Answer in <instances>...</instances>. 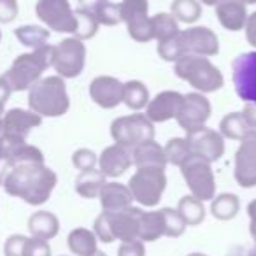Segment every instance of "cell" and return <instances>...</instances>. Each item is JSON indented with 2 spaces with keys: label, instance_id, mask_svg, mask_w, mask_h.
<instances>
[{
  "label": "cell",
  "instance_id": "1",
  "mask_svg": "<svg viewBox=\"0 0 256 256\" xmlns=\"http://www.w3.org/2000/svg\"><path fill=\"white\" fill-rule=\"evenodd\" d=\"M56 184L58 176L53 168L44 164H20L11 168L2 186L8 195L37 207L50 200Z\"/></svg>",
  "mask_w": 256,
  "mask_h": 256
},
{
  "label": "cell",
  "instance_id": "2",
  "mask_svg": "<svg viewBox=\"0 0 256 256\" xmlns=\"http://www.w3.org/2000/svg\"><path fill=\"white\" fill-rule=\"evenodd\" d=\"M158 54L165 62H176L184 54L198 56H216L220 53V39L207 26H192L188 30H179L178 36L164 44H158Z\"/></svg>",
  "mask_w": 256,
  "mask_h": 256
},
{
  "label": "cell",
  "instance_id": "3",
  "mask_svg": "<svg viewBox=\"0 0 256 256\" xmlns=\"http://www.w3.org/2000/svg\"><path fill=\"white\" fill-rule=\"evenodd\" d=\"M28 107L42 118H60L70 109L65 79L60 76L42 78L28 90Z\"/></svg>",
  "mask_w": 256,
  "mask_h": 256
},
{
  "label": "cell",
  "instance_id": "4",
  "mask_svg": "<svg viewBox=\"0 0 256 256\" xmlns=\"http://www.w3.org/2000/svg\"><path fill=\"white\" fill-rule=\"evenodd\" d=\"M174 74L198 93H216L224 86L221 70L207 56L184 54L174 64Z\"/></svg>",
  "mask_w": 256,
  "mask_h": 256
},
{
  "label": "cell",
  "instance_id": "5",
  "mask_svg": "<svg viewBox=\"0 0 256 256\" xmlns=\"http://www.w3.org/2000/svg\"><path fill=\"white\" fill-rule=\"evenodd\" d=\"M142 209L140 207H128L120 212H102L96 216L93 223V234L100 242L110 244L114 240L130 242L139 240V218Z\"/></svg>",
  "mask_w": 256,
  "mask_h": 256
},
{
  "label": "cell",
  "instance_id": "6",
  "mask_svg": "<svg viewBox=\"0 0 256 256\" xmlns=\"http://www.w3.org/2000/svg\"><path fill=\"white\" fill-rule=\"evenodd\" d=\"M51 67V46L46 44L42 48L32 50L30 53H23L12 62L9 70L4 74V79L9 82L12 92H26L36 84L42 74Z\"/></svg>",
  "mask_w": 256,
  "mask_h": 256
},
{
  "label": "cell",
  "instance_id": "7",
  "mask_svg": "<svg viewBox=\"0 0 256 256\" xmlns=\"http://www.w3.org/2000/svg\"><path fill=\"white\" fill-rule=\"evenodd\" d=\"M128 190L132 192L134 202L142 207H156L167 188L165 168L140 167L128 181Z\"/></svg>",
  "mask_w": 256,
  "mask_h": 256
},
{
  "label": "cell",
  "instance_id": "8",
  "mask_svg": "<svg viewBox=\"0 0 256 256\" xmlns=\"http://www.w3.org/2000/svg\"><path fill=\"white\" fill-rule=\"evenodd\" d=\"M110 137L120 146L134 150L139 144L154 139V123L140 112L120 116L110 124Z\"/></svg>",
  "mask_w": 256,
  "mask_h": 256
},
{
  "label": "cell",
  "instance_id": "9",
  "mask_svg": "<svg viewBox=\"0 0 256 256\" xmlns=\"http://www.w3.org/2000/svg\"><path fill=\"white\" fill-rule=\"evenodd\" d=\"M86 65V46L76 37H67L56 46H51V67L56 76L74 79L82 74Z\"/></svg>",
  "mask_w": 256,
  "mask_h": 256
},
{
  "label": "cell",
  "instance_id": "10",
  "mask_svg": "<svg viewBox=\"0 0 256 256\" xmlns=\"http://www.w3.org/2000/svg\"><path fill=\"white\" fill-rule=\"evenodd\" d=\"M179 168H181L186 186L195 198L207 202V200H212L216 196V179H214V172L209 162L192 156Z\"/></svg>",
  "mask_w": 256,
  "mask_h": 256
},
{
  "label": "cell",
  "instance_id": "11",
  "mask_svg": "<svg viewBox=\"0 0 256 256\" xmlns=\"http://www.w3.org/2000/svg\"><path fill=\"white\" fill-rule=\"evenodd\" d=\"M120 18L126 25L128 36L136 42L153 40V26L148 0H123L120 2Z\"/></svg>",
  "mask_w": 256,
  "mask_h": 256
},
{
  "label": "cell",
  "instance_id": "12",
  "mask_svg": "<svg viewBox=\"0 0 256 256\" xmlns=\"http://www.w3.org/2000/svg\"><path fill=\"white\" fill-rule=\"evenodd\" d=\"M36 14L50 30L74 36L78 22L68 0H37Z\"/></svg>",
  "mask_w": 256,
  "mask_h": 256
},
{
  "label": "cell",
  "instance_id": "13",
  "mask_svg": "<svg viewBox=\"0 0 256 256\" xmlns=\"http://www.w3.org/2000/svg\"><path fill=\"white\" fill-rule=\"evenodd\" d=\"M232 81L242 102L256 104V51L242 53L232 62Z\"/></svg>",
  "mask_w": 256,
  "mask_h": 256
},
{
  "label": "cell",
  "instance_id": "14",
  "mask_svg": "<svg viewBox=\"0 0 256 256\" xmlns=\"http://www.w3.org/2000/svg\"><path fill=\"white\" fill-rule=\"evenodd\" d=\"M235 153L234 178L240 188H254L256 186V130H249L244 139L238 140Z\"/></svg>",
  "mask_w": 256,
  "mask_h": 256
},
{
  "label": "cell",
  "instance_id": "15",
  "mask_svg": "<svg viewBox=\"0 0 256 256\" xmlns=\"http://www.w3.org/2000/svg\"><path fill=\"white\" fill-rule=\"evenodd\" d=\"M210 112H212V107H210L209 98H207L204 93L193 92V93L184 95L181 110H179L176 121H178L179 126L188 134V132H193V130H198V128L206 126V123L210 118Z\"/></svg>",
  "mask_w": 256,
  "mask_h": 256
},
{
  "label": "cell",
  "instance_id": "16",
  "mask_svg": "<svg viewBox=\"0 0 256 256\" xmlns=\"http://www.w3.org/2000/svg\"><path fill=\"white\" fill-rule=\"evenodd\" d=\"M190 144L192 154L196 158L214 164L224 154V139L220 132L212 130V128L202 126L198 130L188 132L184 137Z\"/></svg>",
  "mask_w": 256,
  "mask_h": 256
},
{
  "label": "cell",
  "instance_id": "17",
  "mask_svg": "<svg viewBox=\"0 0 256 256\" xmlns=\"http://www.w3.org/2000/svg\"><path fill=\"white\" fill-rule=\"evenodd\" d=\"M0 158H6L14 165L20 164H44V153L37 146L26 142V139L0 134Z\"/></svg>",
  "mask_w": 256,
  "mask_h": 256
},
{
  "label": "cell",
  "instance_id": "18",
  "mask_svg": "<svg viewBox=\"0 0 256 256\" xmlns=\"http://www.w3.org/2000/svg\"><path fill=\"white\" fill-rule=\"evenodd\" d=\"M184 95L172 90L160 92L154 98L150 100L146 106V116L151 123H165V121L176 120L181 110Z\"/></svg>",
  "mask_w": 256,
  "mask_h": 256
},
{
  "label": "cell",
  "instance_id": "19",
  "mask_svg": "<svg viewBox=\"0 0 256 256\" xmlns=\"http://www.w3.org/2000/svg\"><path fill=\"white\" fill-rule=\"evenodd\" d=\"M40 124H42V116L30 109L26 110L22 107H14V109L6 110L2 116V134L18 137V139H26L34 128Z\"/></svg>",
  "mask_w": 256,
  "mask_h": 256
},
{
  "label": "cell",
  "instance_id": "20",
  "mask_svg": "<svg viewBox=\"0 0 256 256\" xmlns=\"http://www.w3.org/2000/svg\"><path fill=\"white\" fill-rule=\"evenodd\" d=\"M90 96L102 109H114L123 104V82L112 76H98L90 82Z\"/></svg>",
  "mask_w": 256,
  "mask_h": 256
},
{
  "label": "cell",
  "instance_id": "21",
  "mask_svg": "<svg viewBox=\"0 0 256 256\" xmlns=\"http://www.w3.org/2000/svg\"><path fill=\"white\" fill-rule=\"evenodd\" d=\"M134 158L132 150L114 142L112 146H107L98 156V168L106 178L116 179L121 178L128 168L132 167Z\"/></svg>",
  "mask_w": 256,
  "mask_h": 256
},
{
  "label": "cell",
  "instance_id": "22",
  "mask_svg": "<svg viewBox=\"0 0 256 256\" xmlns=\"http://www.w3.org/2000/svg\"><path fill=\"white\" fill-rule=\"evenodd\" d=\"M98 198L102 210H106V212H120V210H124L134 206V196L128 186L114 181L106 182L102 186Z\"/></svg>",
  "mask_w": 256,
  "mask_h": 256
},
{
  "label": "cell",
  "instance_id": "23",
  "mask_svg": "<svg viewBox=\"0 0 256 256\" xmlns=\"http://www.w3.org/2000/svg\"><path fill=\"white\" fill-rule=\"evenodd\" d=\"M216 18L224 30L230 32L244 30L248 20V6L242 0H221L216 6Z\"/></svg>",
  "mask_w": 256,
  "mask_h": 256
},
{
  "label": "cell",
  "instance_id": "24",
  "mask_svg": "<svg viewBox=\"0 0 256 256\" xmlns=\"http://www.w3.org/2000/svg\"><path fill=\"white\" fill-rule=\"evenodd\" d=\"M132 158H134V165H136L137 168H140V167L165 168L167 167V156H165L164 146L154 142V139L134 148Z\"/></svg>",
  "mask_w": 256,
  "mask_h": 256
},
{
  "label": "cell",
  "instance_id": "25",
  "mask_svg": "<svg viewBox=\"0 0 256 256\" xmlns=\"http://www.w3.org/2000/svg\"><path fill=\"white\" fill-rule=\"evenodd\" d=\"M28 232L34 238L51 240L60 232V220L50 210H39L28 218Z\"/></svg>",
  "mask_w": 256,
  "mask_h": 256
},
{
  "label": "cell",
  "instance_id": "26",
  "mask_svg": "<svg viewBox=\"0 0 256 256\" xmlns=\"http://www.w3.org/2000/svg\"><path fill=\"white\" fill-rule=\"evenodd\" d=\"M96 235L93 234V230H88V228H74V230L68 234L67 237V246L70 249L72 254L76 256H92L95 254L98 249H96Z\"/></svg>",
  "mask_w": 256,
  "mask_h": 256
},
{
  "label": "cell",
  "instance_id": "27",
  "mask_svg": "<svg viewBox=\"0 0 256 256\" xmlns=\"http://www.w3.org/2000/svg\"><path fill=\"white\" fill-rule=\"evenodd\" d=\"M165 235V221L162 210L140 212L139 218V240L154 242Z\"/></svg>",
  "mask_w": 256,
  "mask_h": 256
},
{
  "label": "cell",
  "instance_id": "28",
  "mask_svg": "<svg viewBox=\"0 0 256 256\" xmlns=\"http://www.w3.org/2000/svg\"><path fill=\"white\" fill-rule=\"evenodd\" d=\"M106 176L102 174L100 168H92V170H82L81 174L76 178V193L82 198H96L106 184Z\"/></svg>",
  "mask_w": 256,
  "mask_h": 256
},
{
  "label": "cell",
  "instance_id": "29",
  "mask_svg": "<svg viewBox=\"0 0 256 256\" xmlns=\"http://www.w3.org/2000/svg\"><path fill=\"white\" fill-rule=\"evenodd\" d=\"M150 90L146 88L142 81L132 79V81L123 82V104L128 109L139 112L150 104Z\"/></svg>",
  "mask_w": 256,
  "mask_h": 256
},
{
  "label": "cell",
  "instance_id": "30",
  "mask_svg": "<svg viewBox=\"0 0 256 256\" xmlns=\"http://www.w3.org/2000/svg\"><path fill=\"white\" fill-rule=\"evenodd\" d=\"M240 210V200L235 193H221L210 200V212L216 220L230 221Z\"/></svg>",
  "mask_w": 256,
  "mask_h": 256
},
{
  "label": "cell",
  "instance_id": "31",
  "mask_svg": "<svg viewBox=\"0 0 256 256\" xmlns=\"http://www.w3.org/2000/svg\"><path fill=\"white\" fill-rule=\"evenodd\" d=\"M151 26H153V39L158 40V44L170 40L181 30L178 20L170 12H158V14L151 16Z\"/></svg>",
  "mask_w": 256,
  "mask_h": 256
},
{
  "label": "cell",
  "instance_id": "32",
  "mask_svg": "<svg viewBox=\"0 0 256 256\" xmlns=\"http://www.w3.org/2000/svg\"><path fill=\"white\" fill-rule=\"evenodd\" d=\"M178 212L184 220L186 226H196L206 220V207L204 202L195 198L193 195H186L179 200L178 204Z\"/></svg>",
  "mask_w": 256,
  "mask_h": 256
},
{
  "label": "cell",
  "instance_id": "33",
  "mask_svg": "<svg viewBox=\"0 0 256 256\" xmlns=\"http://www.w3.org/2000/svg\"><path fill=\"white\" fill-rule=\"evenodd\" d=\"M251 128L246 123L242 112H230L221 120L220 123V134L223 136V139L230 140H240L244 139V136L249 132Z\"/></svg>",
  "mask_w": 256,
  "mask_h": 256
},
{
  "label": "cell",
  "instance_id": "34",
  "mask_svg": "<svg viewBox=\"0 0 256 256\" xmlns=\"http://www.w3.org/2000/svg\"><path fill=\"white\" fill-rule=\"evenodd\" d=\"M14 36L23 46L37 50V48H42L48 44V40H50V30L37 25H23L14 30Z\"/></svg>",
  "mask_w": 256,
  "mask_h": 256
},
{
  "label": "cell",
  "instance_id": "35",
  "mask_svg": "<svg viewBox=\"0 0 256 256\" xmlns=\"http://www.w3.org/2000/svg\"><path fill=\"white\" fill-rule=\"evenodd\" d=\"M170 14L178 20V23L192 25L202 16V4L196 0H174L170 6Z\"/></svg>",
  "mask_w": 256,
  "mask_h": 256
},
{
  "label": "cell",
  "instance_id": "36",
  "mask_svg": "<svg viewBox=\"0 0 256 256\" xmlns=\"http://www.w3.org/2000/svg\"><path fill=\"white\" fill-rule=\"evenodd\" d=\"M165 156H167V164L176 165V167H181L184 162H188L193 156L192 150H190V144L184 137H174L164 146Z\"/></svg>",
  "mask_w": 256,
  "mask_h": 256
},
{
  "label": "cell",
  "instance_id": "37",
  "mask_svg": "<svg viewBox=\"0 0 256 256\" xmlns=\"http://www.w3.org/2000/svg\"><path fill=\"white\" fill-rule=\"evenodd\" d=\"M76 22H78V26H76V32H74V37L79 40H88V39H93L98 32V22L96 18L92 14V12L84 11V9H76Z\"/></svg>",
  "mask_w": 256,
  "mask_h": 256
},
{
  "label": "cell",
  "instance_id": "38",
  "mask_svg": "<svg viewBox=\"0 0 256 256\" xmlns=\"http://www.w3.org/2000/svg\"><path fill=\"white\" fill-rule=\"evenodd\" d=\"M164 214L165 221V235L167 237H181L186 230V223L181 218V214L178 212V209H170V207H164L160 209Z\"/></svg>",
  "mask_w": 256,
  "mask_h": 256
},
{
  "label": "cell",
  "instance_id": "39",
  "mask_svg": "<svg viewBox=\"0 0 256 256\" xmlns=\"http://www.w3.org/2000/svg\"><path fill=\"white\" fill-rule=\"evenodd\" d=\"M72 165L81 172L92 170V168H96V165H98V156L88 148H81V150L74 151V154H72Z\"/></svg>",
  "mask_w": 256,
  "mask_h": 256
},
{
  "label": "cell",
  "instance_id": "40",
  "mask_svg": "<svg viewBox=\"0 0 256 256\" xmlns=\"http://www.w3.org/2000/svg\"><path fill=\"white\" fill-rule=\"evenodd\" d=\"M95 18L98 22V25H104V26H114L121 22L120 18V4H112V2H107L102 9L95 12Z\"/></svg>",
  "mask_w": 256,
  "mask_h": 256
},
{
  "label": "cell",
  "instance_id": "41",
  "mask_svg": "<svg viewBox=\"0 0 256 256\" xmlns=\"http://www.w3.org/2000/svg\"><path fill=\"white\" fill-rule=\"evenodd\" d=\"M23 256H51V246L48 240L28 237L25 244Z\"/></svg>",
  "mask_w": 256,
  "mask_h": 256
},
{
  "label": "cell",
  "instance_id": "42",
  "mask_svg": "<svg viewBox=\"0 0 256 256\" xmlns=\"http://www.w3.org/2000/svg\"><path fill=\"white\" fill-rule=\"evenodd\" d=\"M26 238L28 237L22 234H14L11 237H8V240L4 244V256H23Z\"/></svg>",
  "mask_w": 256,
  "mask_h": 256
},
{
  "label": "cell",
  "instance_id": "43",
  "mask_svg": "<svg viewBox=\"0 0 256 256\" xmlns=\"http://www.w3.org/2000/svg\"><path fill=\"white\" fill-rule=\"evenodd\" d=\"M18 0H0V23L8 25L18 18Z\"/></svg>",
  "mask_w": 256,
  "mask_h": 256
},
{
  "label": "cell",
  "instance_id": "44",
  "mask_svg": "<svg viewBox=\"0 0 256 256\" xmlns=\"http://www.w3.org/2000/svg\"><path fill=\"white\" fill-rule=\"evenodd\" d=\"M118 256H146V246L142 240L121 242L118 248Z\"/></svg>",
  "mask_w": 256,
  "mask_h": 256
},
{
  "label": "cell",
  "instance_id": "45",
  "mask_svg": "<svg viewBox=\"0 0 256 256\" xmlns=\"http://www.w3.org/2000/svg\"><path fill=\"white\" fill-rule=\"evenodd\" d=\"M244 30H246V39H248V42L251 44L252 48H256V11L248 14Z\"/></svg>",
  "mask_w": 256,
  "mask_h": 256
},
{
  "label": "cell",
  "instance_id": "46",
  "mask_svg": "<svg viewBox=\"0 0 256 256\" xmlns=\"http://www.w3.org/2000/svg\"><path fill=\"white\" fill-rule=\"evenodd\" d=\"M78 2H79V9H84V11L92 12L95 16V12L98 9H102L109 0H78Z\"/></svg>",
  "mask_w": 256,
  "mask_h": 256
},
{
  "label": "cell",
  "instance_id": "47",
  "mask_svg": "<svg viewBox=\"0 0 256 256\" xmlns=\"http://www.w3.org/2000/svg\"><path fill=\"white\" fill-rule=\"evenodd\" d=\"M242 116H244L246 123L249 124V128L256 130V104H244Z\"/></svg>",
  "mask_w": 256,
  "mask_h": 256
},
{
  "label": "cell",
  "instance_id": "48",
  "mask_svg": "<svg viewBox=\"0 0 256 256\" xmlns=\"http://www.w3.org/2000/svg\"><path fill=\"white\" fill-rule=\"evenodd\" d=\"M248 216H249V234L256 242V198L249 202L248 206Z\"/></svg>",
  "mask_w": 256,
  "mask_h": 256
},
{
  "label": "cell",
  "instance_id": "49",
  "mask_svg": "<svg viewBox=\"0 0 256 256\" xmlns=\"http://www.w3.org/2000/svg\"><path fill=\"white\" fill-rule=\"evenodd\" d=\"M12 90L11 86H9V82L4 79V76L0 78V104H6L9 100V96H11Z\"/></svg>",
  "mask_w": 256,
  "mask_h": 256
},
{
  "label": "cell",
  "instance_id": "50",
  "mask_svg": "<svg viewBox=\"0 0 256 256\" xmlns=\"http://www.w3.org/2000/svg\"><path fill=\"white\" fill-rule=\"evenodd\" d=\"M12 164L6 158H0V186L4 184V179L8 178V174L11 172Z\"/></svg>",
  "mask_w": 256,
  "mask_h": 256
},
{
  "label": "cell",
  "instance_id": "51",
  "mask_svg": "<svg viewBox=\"0 0 256 256\" xmlns=\"http://www.w3.org/2000/svg\"><path fill=\"white\" fill-rule=\"evenodd\" d=\"M200 2H202L204 6H209V8H216L221 0H200Z\"/></svg>",
  "mask_w": 256,
  "mask_h": 256
},
{
  "label": "cell",
  "instance_id": "52",
  "mask_svg": "<svg viewBox=\"0 0 256 256\" xmlns=\"http://www.w3.org/2000/svg\"><path fill=\"white\" fill-rule=\"evenodd\" d=\"M6 104H0V134H2V116H4V112H6Z\"/></svg>",
  "mask_w": 256,
  "mask_h": 256
},
{
  "label": "cell",
  "instance_id": "53",
  "mask_svg": "<svg viewBox=\"0 0 256 256\" xmlns=\"http://www.w3.org/2000/svg\"><path fill=\"white\" fill-rule=\"evenodd\" d=\"M248 256H256V242H254V248H252V249H249Z\"/></svg>",
  "mask_w": 256,
  "mask_h": 256
},
{
  "label": "cell",
  "instance_id": "54",
  "mask_svg": "<svg viewBox=\"0 0 256 256\" xmlns=\"http://www.w3.org/2000/svg\"><path fill=\"white\" fill-rule=\"evenodd\" d=\"M242 2H244L246 6H248V4H256V0H242Z\"/></svg>",
  "mask_w": 256,
  "mask_h": 256
},
{
  "label": "cell",
  "instance_id": "55",
  "mask_svg": "<svg viewBox=\"0 0 256 256\" xmlns=\"http://www.w3.org/2000/svg\"><path fill=\"white\" fill-rule=\"evenodd\" d=\"M188 256H207V254H204V252H192V254H188Z\"/></svg>",
  "mask_w": 256,
  "mask_h": 256
},
{
  "label": "cell",
  "instance_id": "56",
  "mask_svg": "<svg viewBox=\"0 0 256 256\" xmlns=\"http://www.w3.org/2000/svg\"><path fill=\"white\" fill-rule=\"evenodd\" d=\"M92 256H107V254H104V252H102V251H96V252H95V254H92Z\"/></svg>",
  "mask_w": 256,
  "mask_h": 256
},
{
  "label": "cell",
  "instance_id": "57",
  "mask_svg": "<svg viewBox=\"0 0 256 256\" xmlns=\"http://www.w3.org/2000/svg\"><path fill=\"white\" fill-rule=\"evenodd\" d=\"M0 40H2V30H0Z\"/></svg>",
  "mask_w": 256,
  "mask_h": 256
}]
</instances>
